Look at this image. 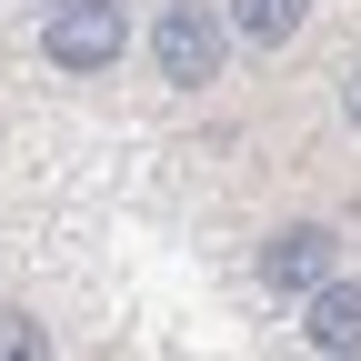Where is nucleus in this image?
<instances>
[{"label": "nucleus", "mask_w": 361, "mask_h": 361, "mask_svg": "<svg viewBox=\"0 0 361 361\" xmlns=\"http://www.w3.org/2000/svg\"><path fill=\"white\" fill-rule=\"evenodd\" d=\"M121 40H130L121 0H71V11L40 30V51H51V71H111V61H121Z\"/></svg>", "instance_id": "nucleus-1"}, {"label": "nucleus", "mask_w": 361, "mask_h": 361, "mask_svg": "<svg viewBox=\"0 0 361 361\" xmlns=\"http://www.w3.org/2000/svg\"><path fill=\"white\" fill-rule=\"evenodd\" d=\"M221 40H231V30H221V20L201 11V0H171V11H161V30H151V51H161V80L201 90V80L221 71Z\"/></svg>", "instance_id": "nucleus-2"}, {"label": "nucleus", "mask_w": 361, "mask_h": 361, "mask_svg": "<svg viewBox=\"0 0 361 361\" xmlns=\"http://www.w3.org/2000/svg\"><path fill=\"white\" fill-rule=\"evenodd\" d=\"M331 231H322V221H291V231L281 241H261V281L271 291H311V281H331Z\"/></svg>", "instance_id": "nucleus-3"}, {"label": "nucleus", "mask_w": 361, "mask_h": 361, "mask_svg": "<svg viewBox=\"0 0 361 361\" xmlns=\"http://www.w3.org/2000/svg\"><path fill=\"white\" fill-rule=\"evenodd\" d=\"M301 341H311V351H361V291H351V281H311Z\"/></svg>", "instance_id": "nucleus-4"}, {"label": "nucleus", "mask_w": 361, "mask_h": 361, "mask_svg": "<svg viewBox=\"0 0 361 361\" xmlns=\"http://www.w3.org/2000/svg\"><path fill=\"white\" fill-rule=\"evenodd\" d=\"M301 11H311V0H231V30L241 40H291Z\"/></svg>", "instance_id": "nucleus-5"}, {"label": "nucleus", "mask_w": 361, "mask_h": 361, "mask_svg": "<svg viewBox=\"0 0 361 361\" xmlns=\"http://www.w3.org/2000/svg\"><path fill=\"white\" fill-rule=\"evenodd\" d=\"M351 121H361V80H351Z\"/></svg>", "instance_id": "nucleus-6"}]
</instances>
